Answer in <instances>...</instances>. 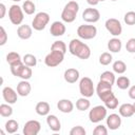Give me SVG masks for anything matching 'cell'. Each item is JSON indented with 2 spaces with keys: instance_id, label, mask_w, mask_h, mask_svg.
<instances>
[{
  "instance_id": "cell-13",
  "label": "cell",
  "mask_w": 135,
  "mask_h": 135,
  "mask_svg": "<svg viewBox=\"0 0 135 135\" xmlns=\"http://www.w3.org/2000/svg\"><path fill=\"white\" fill-rule=\"evenodd\" d=\"M107 127L110 129V130H117L120 128L121 126V118H120V115L118 114H110L107 118Z\"/></svg>"
},
{
  "instance_id": "cell-29",
  "label": "cell",
  "mask_w": 135,
  "mask_h": 135,
  "mask_svg": "<svg viewBox=\"0 0 135 135\" xmlns=\"http://www.w3.org/2000/svg\"><path fill=\"white\" fill-rule=\"evenodd\" d=\"M51 51H58V52H61V53L65 54V52H66V44L63 41H61V40L54 41L52 46H51Z\"/></svg>"
},
{
  "instance_id": "cell-48",
  "label": "cell",
  "mask_w": 135,
  "mask_h": 135,
  "mask_svg": "<svg viewBox=\"0 0 135 135\" xmlns=\"http://www.w3.org/2000/svg\"><path fill=\"white\" fill-rule=\"evenodd\" d=\"M98 1H99V2H100V1H104V0H98Z\"/></svg>"
},
{
  "instance_id": "cell-27",
  "label": "cell",
  "mask_w": 135,
  "mask_h": 135,
  "mask_svg": "<svg viewBox=\"0 0 135 135\" xmlns=\"http://www.w3.org/2000/svg\"><path fill=\"white\" fill-rule=\"evenodd\" d=\"M112 86H113L112 84L99 80V82L97 84V88H96V93H97L98 96H100L101 94H103V93H105L108 91H111L112 90Z\"/></svg>"
},
{
  "instance_id": "cell-15",
  "label": "cell",
  "mask_w": 135,
  "mask_h": 135,
  "mask_svg": "<svg viewBox=\"0 0 135 135\" xmlns=\"http://www.w3.org/2000/svg\"><path fill=\"white\" fill-rule=\"evenodd\" d=\"M32 34H33V30L27 24L19 25L18 28H17V35H18V37L20 39H23V40L30 39L32 37Z\"/></svg>"
},
{
  "instance_id": "cell-36",
  "label": "cell",
  "mask_w": 135,
  "mask_h": 135,
  "mask_svg": "<svg viewBox=\"0 0 135 135\" xmlns=\"http://www.w3.org/2000/svg\"><path fill=\"white\" fill-rule=\"evenodd\" d=\"M113 60V57L111 55V53L104 52L99 56V63L101 65H109Z\"/></svg>"
},
{
  "instance_id": "cell-44",
  "label": "cell",
  "mask_w": 135,
  "mask_h": 135,
  "mask_svg": "<svg viewBox=\"0 0 135 135\" xmlns=\"http://www.w3.org/2000/svg\"><path fill=\"white\" fill-rule=\"evenodd\" d=\"M129 97L131 99H134L135 100V84L132 85L130 89H129Z\"/></svg>"
},
{
  "instance_id": "cell-17",
  "label": "cell",
  "mask_w": 135,
  "mask_h": 135,
  "mask_svg": "<svg viewBox=\"0 0 135 135\" xmlns=\"http://www.w3.org/2000/svg\"><path fill=\"white\" fill-rule=\"evenodd\" d=\"M31 90H32V86H31V83L27 80L22 79L17 84V93H18L19 96H22V97L27 96L31 93Z\"/></svg>"
},
{
  "instance_id": "cell-4",
  "label": "cell",
  "mask_w": 135,
  "mask_h": 135,
  "mask_svg": "<svg viewBox=\"0 0 135 135\" xmlns=\"http://www.w3.org/2000/svg\"><path fill=\"white\" fill-rule=\"evenodd\" d=\"M50 22V15L45 12H39L36 14L32 21V27L36 31H42Z\"/></svg>"
},
{
  "instance_id": "cell-9",
  "label": "cell",
  "mask_w": 135,
  "mask_h": 135,
  "mask_svg": "<svg viewBox=\"0 0 135 135\" xmlns=\"http://www.w3.org/2000/svg\"><path fill=\"white\" fill-rule=\"evenodd\" d=\"M105 28L107 31L113 35L114 37H117L119 35H121L122 33V25L120 23V21L116 18H110L105 21Z\"/></svg>"
},
{
  "instance_id": "cell-5",
  "label": "cell",
  "mask_w": 135,
  "mask_h": 135,
  "mask_svg": "<svg viewBox=\"0 0 135 135\" xmlns=\"http://www.w3.org/2000/svg\"><path fill=\"white\" fill-rule=\"evenodd\" d=\"M107 108L105 105H96L89 112L90 121L93 123H98L107 118Z\"/></svg>"
},
{
  "instance_id": "cell-8",
  "label": "cell",
  "mask_w": 135,
  "mask_h": 135,
  "mask_svg": "<svg viewBox=\"0 0 135 135\" xmlns=\"http://www.w3.org/2000/svg\"><path fill=\"white\" fill-rule=\"evenodd\" d=\"M64 59V54L58 51H51V53H49L45 58H44V63L45 65L50 66V68H55L57 65H59Z\"/></svg>"
},
{
  "instance_id": "cell-39",
  "label": "cell",
  "mask_w": 135,
  "mask_h": 135,
  "mask_svg": "<svg viewBox=\"0 0 135 135\" xmlns=\"http://www.w3.org/2000/svg\"><path fill=\"white\" fill-rule=\"evenodd\" d=\"M85 130L83 127L81 126H76V127H73L70 131V135H85Z\"/></svg>"
},
{
  "instance_id": "cell-30",
  "label": "cell",
  "mask_w": 135,
  "mask_h": 135,
  "mask_svg": "<svg viewBox=\"0 0 135 135\" xmlns=\"http://www.w3.org/2000/svg\"><path fill=\"white\" fill-rule=\"evenodd\" d=\"M22 59H21V57H20V55L17 53V52H9L7 55H6V62L9 64V65H12V64H14V63H17V62H19V61H21Z\"/></svg>"
},
{
  "instance_id": "cell-23",
  "label": "cell",
  "mask_w": 135,
  "mask_h": 135,
  "mask_svg": "<svg viewBox=\"0 0 135 135\" xmlns=\"http://www.w3.org/2000/svg\"><path fill=\"white\" fill-rule=\"evenodd\" d=\"M5 131H6V133H8V134H14V133H16L17 131H18V129H19V123L15 120V119H9V120H7L6 122H5Z\"/></svg>"
},
{
  "instance_id": "cell-11",
  "label": "cell",
  "mask_w": 135,
  "mask_h": 135,
  "mask_svg": "<svg viewBox=\"0 0 135 135\" xmlns=\"http://www.w3.org/2000/svg\"><path fill=\"white\" fill-rule=\"evenodd\" d=\"M41 130V124L38 120H28L23 127L24 135H37Z\"/></svg>"
},
{
  "instance_id": "cell-42",
  "label": "cell",
  "mask_w": 135,
  "mask_h": 135,
  "mask_svg": "<svg viewBox=\"0 0 135 135\" xmlns=\"http://www.w3.org/2000/svg\"><path fill=\"white\" fill-rule=\"evenodd\" d=\"M7 41V34L3 26H0V45H4Z\"/></svg>"
},
{
  "instance_id": "cell-3",
  "label": "cell",
  "mask_w": 135,
  "mask_h": 135,
  "mask_svg": "<svg viewBox=\"0 0 135 135\" xmlns=\"http://www.w3.org/2000/svg\"><path fill=\"white\" fill-rule=\"evenodd\" d=\"M79 92L83 97L90 98L94 95L95 89L93 84V80L90 77H83L79 81Z\"/></svg>"
},
{
  "instance_id": "cell-1",
  "label": "cell",
  "mask_w": 135,
  "mask_h": 135,
  "mask_svg": "<svg viewBox=\"0 0 135 135\" xmlns=\"http://www.w3.org/2000/svg\"><path fill=\"white\" fill-rule=\"evenodd\" d=\"M69 51L72 55L85 60L89 59L91 56V50L88 44L81 42L79 39H72L69 44Z\"/></svg>"
},
{
  "instance_id": "cell-7",
  "label": "cell",
  "mask_w": 135,
  "mask_h": 135,
  "mask_svg": "<svg viewBox=\"0 0 135 135\" xmlns=\"http://www.w3.org/2000/svg\"><path fill=\"white\" fill-rule=\"evenodd\" d=\"M23 9L21 6L17 5V4H13L9 8H8V18L11 20V22L15 25H20L23 21Z\"/></svg>"
},
{
  "instance_id": "cell-38",
  "label": "cell",
  "mask_w": 135,
  "mask_h": 135,
  "mask_svg": "<svg viewBox=\"0 0 135 135\" xmlns=\"http://www.w3.org/2000/svg\"><path fill=\"white\" fill-rule=\"evenodd\" d=\"M123 20L126 22V24L128 25H134L135 24V12H128L126 13L124 17H123Z\"/></svg>"
},
{
  "instance_id": "cell-20",
  "label": "cell",
  "mask_w": 135,
  "mask_h": 135,
  "mask_svg": "<svg viewBox=\"0 0 135 135\" xmlns=\"http://www.w3.org/2000/svg\"><path fill=\"white\" fill-rule=\"evenodd\" d=\"M118 112H119V115L124 117V118H128V117H131L133 116L135 113H134V108H133V104L132 103H122L119 109H118Z\"/></svg>"
},
{
  "instance_id": "cell-16",
  "label": "cell",
  "mask_w": 135,
  "mask_h": 135,
  "mask_svg": "<svg viewBox=\"0 0 135 135\" xmlns=\"http://www.w3.org/2000/svg\"><path fill=\"white\" fill-rule=\"evenodd\" d=\"M63 77L68 83H75L79 79V71L76 69H73V68L68 69V70H65Z\"/></svg>"
},
{
  "instance_id": "cell-34",
  "label": "cell",
  "mask_w": 135,
  "mask_h": 135,
  "mask_svg": "<svg viewBox=\"0 0 135 135\" xmlns=\"http://www.w3.org/2000/svg\"><path fill=\"white\" fill-rule=\"evenodd\" d=\"M32 75H33V71H32L31 66L24 65V66L22 68V70L20 71L18 77H20V78L23 79V80H28V79L32 77Z\"/></svg>"
},
{
  "instance_id": "cell-45",
  "label": "cell",
  "mask_w": 135,
  "mask_h": 135,
  "mask_svg": "<svg viewBox=\"0 0 135 135\" xmlns=\"http://www.w3.org/2000/svg\"><path fill=\"white\" fill-rule=\"evenodd\" d=\"M86 2H88L90 5H93V6H94V5H97L99 1H98V0H86Z\"/></svg>"
},
{
  "instance_id": "cell-19",
  "label": "cell",
  "mask_w": 135,
  "mask_h": 135,
  "mask_svg": "<svg viewBox=\"0 0 135 135\" xmlns=\"http://www.w3.org/2000/svg\"><path fill=\"white\" fill-rule=\"evenodd\" d=\"M57 108L62 113H71L74 109V104L70 99H60L57 102Z\"/></svg>"
},
{
  "instance_id": "cell-33",
  "label": "cell",
  "mask_w": 135,
  "mask_h": 135,
  "mask_svg": "<svg viewBox=\"0 0 135 135\" xmlns=\"http://www.w3.org/2000/svg\"><path fill=\"white\" fill-rule=\"evenodd\" d=\"M13 114V108L9 103H2L0 105V115L2 117H9Z\"/></svg>"
},
{
  "instance_id": "cell-49",
  "label": "cell",
  "mask_w": 135,
  "mask_h": 135,
  "mask_svg": "<svg viewBox=\"0 0 135 135\" xmlns=\"http://www.w3.org/2000/svg\"><path fill=\"white\" fill-rule=\"evenodd\" d=\"M111 1H116V0H111Z\"/></svg>"
},
{
  "instance_id": "cell-32",
  "label": "cell",
  "mask_w": 135,
  "mask_h": 135,
  "mask_svg": "<svg viewBox=\"0 0 135 135\" xmlns=\"http://www.w3.org/2000/svg\"><path fill=\"white\" fill-rule=\"evenodd\" d=\"M22 61H23V63L25 65L31 66V68H33V66H35L37 64V58L32 54H25L23 56V58H22Z\"/></svg>"
},
{
  "instance_id": "cell-40",
  "label": "cell",
  "mask_w": 135,
  "mask_h": 135,
  "mask_svg": "<svg viewBox=\"0 0 135 135\" xmlns=\"http://www.w3.org/2000/svg\"><path fill=\"white\" fill-rule=\"evenodd\" d=\"M94 135H107L108 134V129L103 126V124H98L94 131H93Z\"/></svg>"
},
{
  "instance_id": "cell-35",
  "label": "cell",
  "mask_w": 135,
  "mask_h": 135,
  "mask_svg": "<svg viewBox=\"0 0 135 135\" xmlns=\"http://www.w3.org/2000/svg\"><path fill=\"white\" fill-rule=\"evenodd\" d=\"M104 105L107 109H110V110H115L117 107H118V98L113 95L112 97H110L109 99H107L104 102Z\"/></svg>"
},
{
  "instance_id": "cell-43",
  "label": "cell",
  "mask_w": 135,
  "mask_h": 135,
  "mask_svg": "<svg viewBox=\"0 0 135 135\" xmlns=\"http://www.w3.org/2000/svg\"><path fill=\"white\" fill-rule=\"evenodd\" d=\"M5 12H6V7L3 3H0V19H3L5 16Z\"/></svg>"
},
{
  "instance_id": "cell-37",
  "label": "cell",
  "mask_w": 135,
  "mask_h": 135,
  "mask_svg": "<svg viewBox=\"0 0 135 135\" xmlns=\"http://www.w3.org/2000/svg\"><path fill=\"white\" fill-rule=\"evenodd\" d=\"M24 65H25V64L23 63V61H22V60H21V61H19V62H17V63L12 64V65H11V72H12V74H13L14 76L18 77V76H19L20 71L22 70V68H23Z\"/></svg>"
},
{
  "instance_id": "cell-2",
  "label": "cell",
  "mask_w": 135,
  "mask_h": 135,
  "mask_svg": "<svg viewBox=\"0 0 135 135\" xmlns=\"http://www.w3.org/2000/svg\"><path fill=\"white\" fill-rule=\"evenodd\" d=\"M78 11H79V4L76 1H70L64 5V8L61 13V19L66 23L73 22L76 19Z\"/></svg>"
},
{
  "instance_id": "cell-6",
  "label": "cell",
  "mask_w": 135,
  "mask_h": 135,
  "mask_svg": "<svg viewBox=\"0 0 135 135\" xmlns=\"http://www.w3.org/2000/svg\"><path fill=\"white\" fill-rule=\"evenodd\" d=\"M77 35L81 39L90 40V39H93L97 35V28H96L95 25L82 24V25H79L78 26V28H77Z\"/></svg>"
},
{
  "instance_id": "cell-47",
  "label": "cell",
  "mask_w": 135,
  "mask_h": 135,
  "mask_svg": "<svg viewBox=\"0 0 135 135\" xmlns=\"http://www.w3.org/2000/svg\"><path fill=\"white\" fill-rule=\"evenodd\" d=\"M12 1H14V2H19V1H21V0H12Z\"/></svg>"
},
{
  "instance_id": "cell-22",
  "label": "cell",
  "mask_w": 135,
  "mask_h": 135,
  "mask_svg": "<svg viewBox=\"0 0 135 135\" xmlns=\"http://www.w3.org/2000/svg\"><path fill=\"white\" fill-rule=\"evenodd\" d=\"M50 110H51V107L46 101H39L35 108L36 113L40 116H47L50 113Z\"/></svg>"
},
{
  "instance_id": "cell-46",
  "label": "cell",
  "mask_w": 135,
  "mask_h": 135,
  "mask_svg": "<svg viewBox=\"0 0 135 135\" xmlns=\"http://www.w3.org/2000/svg\"><path fill=\"white\" fill-rule=\"evenodd\" d=\"M133 108H134V113H135V102L133 103Z\"/></svg>"
},
{
  "instance_id": "cell-31",
  "label": "cell",
  "mask_w": 135,
  "mask_h": 135,
  "mask_svg": "<svg viewBox=\"0 0 135 135\" xmlns=\"http://www.w3.org/2000/svg\"><path fill=\"white\" fill-rule=\"evenodd\" d=\"M113 71L117 74H123L127 71V65L122 60H117L113 63Z\"/></svg>"
},
{
  "instance_id": "cell-10",
  "label": "cell",
  "mask_w": 135,
  "mask_h": 135,
  "mask_svg": "<svg viewBox=\"0 0 135 135\" xmlns=\"http://www.w3.org/2000/svg\"><path fill=\"white\" fill-rule=\"evenodd\" d=\"M82 19L89 23H95L100 19V13L98 9L93 7H88L82 13Z\"/></svg>"
},
{
  "instance_id": "cell-18",
  "label": "cell",
  "mask_w": 135,
  "mask_h": 135,
  "mask_svg": "<svg viewBox=\"0 0 135 135\" xmlns=\"http://www.w3.org/2000/svg\"><path fill=\"white\" fill-rule=\"evenodd\" d=\"M46 123H47L49 128L54 132H58L61 129L60 120L56 115H47L46 116Z\"/></svg>"
},
{
  "instance_id": "cell-26",
  "label": "cell",
  "mask_w": 135,
  "mask_h": 135,
  "mask_svg": "<svg viewBox=\"0 0 135 135\" xmlns=\"http://www.w3.org/2000/svg\"><path fill=\"white\" fill-rule=\"evenodd\" d=\"M100 80L101 81H104L107 83H110V84H114L116 79H115V75L113 72H110V71H105L103 73H101L100 75Z\"/></svg>"
},
{
  "instance_id": "cell-25",
  "label": "cell",
  "mask_w": 135,
  "mask_h": 135,
  "mask_svg": "<svg viewBox=\"0 0 135 135\" xmlns=\"http://www.w3.org/2000/svg\"><path fill=\"white\" fill-rule=\"evenodd\" d=\"M22 9L26 15H33L36 11V5L32 0H25L22 4Z\"/></svg>"
},
{
  "instance_id": "cell-28",
  "label": "cell",
  "mask_w": 135,
  "mask_h": 135,
  "mask_svg": "<svg viewBox=\"0 0 135 135\" xmlns=\"http://www.w3.org/2000/svg\"><path fill=\"white\" fill-rule=\"evenodd\" d=\"M116 85L120 89V90H127L130 86V79L127 76H120L116 79Z\"/></svg>"
},
{
  "instance_id": "cell-14",
  "label": "cell",
  "mask_w": 135,
  "mask_h": 135,
  "mask_svg": "<svg viewBox=\"0 0 135 135\" xmlns=\"http://www.w3.org/2000/svg\"><path fill=\"white\" fill-rule=\"evenodd\" d=\"M65 25L61 22V21H54L51 24V28H50V33L52 36L54 37H60L63 36L65 33Z\"/></svg>"
},
{
  "instance_id": "cell-41",
  "label": "cell",
  "mask_w": 135,
  "mask_h": 135,
  "mask_svg": "<svg viewBox=\"0 0 135 135\" xmlns=\"http://www.w3.org/2000/svg\"><path fill=\"white\" fill-rule=\"evenodd\" d=\"M126 50L129 53H135V38H130L126 43Z\"/></svg>"
},
{
  "instance_id": "cell-24",
  "label": "cell",
  "mask_w": 135,
  "mask_h": 135,
  "mask_svg": "<svg viewBox=\"0 0 135 135\" xmlns=\"http://www.w3.org/2000/svg\"><path fill=\"white\" fill-rule=\"evenodd\" d=\"M91 107V102L90 100L86 98V97H81L79 98L77 101H76V108L79 110V111H86L89 110Z\"/></svg>"
},
{
  "instance_id": "cell-12",
  "label": "cell",
  "mask_w": 135,
  "mask_h": 135,
  "mask_svg": "<svg viewBox=\"0 0 135 135\" xmlns=\"http://www.w3.org/2000/svg\"><path fill=\"white\" fill-rule=\"evenodd\" d=\"M2 96L5 102L9 103V104H14L17 101V97H18V93L11 86H5L2 90Z\"/></svg>"
},
{
  "instance_id": "cell-21",
  "label": "cell",
  "mask_w": 135,
  "mask_h": 135,
  "mask_svg": "<svg viewBox=\"0 0 135 135\" xmlns=\"http://www.w3.org/2000/svg\"><path fill=\"white\" fill-rule=\"evenodd\" d=\"M121 47H122L121 40L117 37H114V38L110 39L109 42H108V49L112 53H119L121 51Z\"/></svg>"
}]
</instances>
